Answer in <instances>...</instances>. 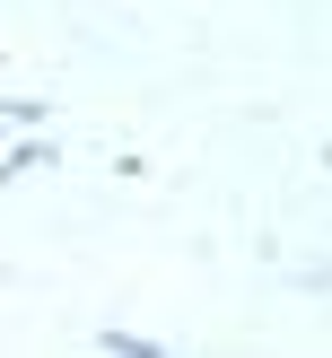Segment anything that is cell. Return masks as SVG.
I'll return each mask as SVG.
<instances>
[{
    "instance_id": "1",
    "label": "cell",
    "mask_w": 332,
    "mask_h": 358,
    "mask_svg": "<svg viewBox=\"0 0 332 358\" xmlns=\"http://www.w3.org/2000/svg\"><path fill=\"white\" fill-rule=\"evenodd\" d=\"M62 140H52V131H17L9 140V149H0V192H17V184H27V175H62Z\"/></svg>"
},
{
    "instance_id": "2",
    "label": "cell",
    "mask_w": 332,
    "mask_h": 358,
    "mask_svg": "<svg viewBox=\"0 0 332 358\" xmlns=\"http://www.w3.org/2000/svg\"><path fill=\"white\" fill-rule=\"evenodd\" d=\"M52 122V96H0V131H44Z\"/></svg>"
},
{
    "instance_id": "3",
    "label": "cell",
    "mask_w": 332,
    "mask_h": 358,
    "mask_svg": "<svg viewBox=\"0 0 332 358\" xmlns=\"http://www.w3.org/2000/svg\"><path fill=\"white\" fill-rule=\"evenodd\" d=\"M105 175H114V184H149L157 157H149V149H105Z\"/></svg>"
},
{
    "instance_id": "4",
    "label": "cell",
    "mask_w": 332,
    "mask_h": 358,
    "mask_svg": "<svg viewBox=\"0 0 332 358\" xmlns=\"http://www.w3.org/2000/svg\"><path fill=\"white\" fill-rule=\"evenodd\" d=\"M0 70H9V44H0Z\"/></svg>"
}]
</instances>
